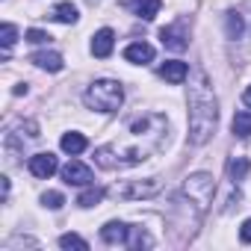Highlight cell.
Returning <instances> with one entry per match:
<instances>
[{
	"label": "cell",
	"instance_id": "obj_2",
	"mask_svg": "<svg viewBox=\"0 0 251 251\" xmlns=\"http://www.w3.org/2000/svg\"><path fill=\"white\" fill-rule=\"evenodd\" d=\"M86 106L89 109H98V112H115L124 100V89L118 80H95L86 95H83Z\"/></svg>",
	"mask_w": 251,
	"mask_h": 251
},
{
	"label": "cell",
	"instance_id": "obj_15",
	"mask_svg": "<svg viewBox=\"0 0 251 251\" xmlns=\"http://www.w3.org/2000/svg\"><path fill=\"white\" fill-rule=\"evenodd\" d=\"M160 6H163V0H136V15L145 18V21H154Z\"/></svg>",
	"mask_w": 251,
	"mask_h": 251
},
{
	"label": "cell",
	"instance_id": "obj_10",
	"mask_svg": "<svg viewBox=\"0 0 251 251\" xmlns=\"http://www.w3.org/2000/svg\"><path fill=\"white\" fill-rule=\"evenodd\" d=\"M124 59L133 62V65H148V62H154V48L148 42H133L124 50Z\"/></svg>",
	"mask_w": 251,
	"mask_h": 251
},
{
	"label": "cell",
	"instance_id": "obj_11",
	"mask_svg": "<svg viewBox=\"0 0 251 251\" xmlns=\"http://www.w3.org/2000/svg\"><path fill=\"white\" fill-rule=\"evenodd\" d=\"M112 45H115V33H112L109 27H103V30H98L95 39H92V53L100 56V59H106V56L112 53Z\"/></svg>",
	"mask_w": 251,
	"mask_h": 251
},
{
	"label": "cell",
	"instance_id": "obj_9",
	"mask_svg": "<svg viewBox=\"0 0 251 251\" xmlns=\"http://www.w3.org/2000/svg\"><path fill=\"white\" fill-rule=\"evenodd\" d=\"M160 77H163L166 83H172V86H180V83L189 77V65H186V62H180V59L163 62V65H160Z\"/></svg>",
	"mask_w": 251,
	"mask_h": 251
},
{
	"label": "cell",
	"instance_id": "obj_14",
	"mask_svg": "<svg viewBox=\"0 0 251 251\" xmlns=\"http://www.w3.org/2000/svg\"><path fill=\"white\" fill-rule=\"evenodd\" d=\"M59 145H62L65 154H83L86 151V136L83 133H65Z\"/></svg>",
	"mask_w": 251,
	"mask_h": 251
},
{
	"label": "cell",
	"instance_id": "obj_6",
	"mask_svg": "<svg viewBox=\"0 0 251 251\" xmlns=\"http://www.w3.org/2000/svg\"><path fill=\"white\" fill-rule=\"evenodd\" d=\"M62 180H65V183H71V186H89L95 177H92V169H89V166H83V163L71 160V163L62 169Z\"/></svg>",
	"mask_w": 251,
	"mask_h": 251
},
{
	"label": "cell",
	"instance_id": "obj_19",
	"mask_svg": "<svg viewBox=\"0 0 251 251\" xmlns=\"http://www.w3.org/2000/svg\"><path fill=\"white\" fill-rule=\"evenodd\" d=\"M245 33V21L239 12H227V39H242Z\"/></svg>",
	"mask_w": 251,
	"mask_h": 251
},
{
	"label": "cell",
	"instance_id": "obj_21",
	"mask_svg": "<svg viewBox=\"0 0 251 251\" xmlns=\"http://www.w3.org/2000/svg\"><path fill=\"white\" fill-rule=\"evenodd\" d=\"M15 39H18L15 24H3V30H0V42H3V56H9V50H12Z\"/></svg>",
	"mask_w": 251,
	"mask_h": 251
},
{
	"label": "cell",
	"instance_id": "obj_12",
	"mask_svg": "<svg viewBox=\"0 0 251 251\" xmlns=\"http://www.w3.org/2000/svg\"><path fill=\"white\" fill-rule=\"evenodd\" d=\"M30 62L39 65V68H45V71H62V65H65L56 50H39V53L30 56Z\"/></svg>",
	"mask_w": 251,
	"mask_h": 251
},
{
	"label": "cell",
	"instance_id": "obj_24",
	"mask_svg": "<svg viewBox=\"0 0 251 251\" xmlns=\"http://www.w3.org/2000/svg\"><path fill=\"white\" fill-rule=\"evenodd\" d=\"M27 42L30 45H45V42H50V36L45 30H27Z\"/></svg>",
	"mask_w": 251,
	"mask_h": 251
},
{
	"label": "cell",
	"instance_id": "obj_17",
	"mask_svg": "<svg viewBox=\"0 0 251 251\" xmlns=\"http://www.w3.org/2000/svg\"><path fill=\"white\" fill-rule=\"evenodd\" d=\"M103 198H106V189H103V186H92V189H86V192L77 198V204H80V207H95V204H100Z\"/></svg>",
	"mask_w": 251,
	"mask_h": 251
},
{
	"label": "cell",
	"instance_id": "obj_7",
	"mask_svg": "<svg viewBox=\"0 0 251 251\" xmlns=\"http://www.w3.org/2000/svg\"><path fill=\"white\" fill-rule=\"evenodd\" d=\"M127 236H130V225L124 222H106L100 227V239L106 245H127Z\"/></svg>",
	"mask_w": 251,
	"mask_h": 251
},
{
	"label": "cell",
	"instance_id": "obj_16",
	"mask_svg": "<svg viewBox=\"0 0 251 251\" xmlns=\"http://www.w3.org/2000/svg\"><path fill=\"white\" fill-rule=\"evenodd\" d=\"M230 127H233V133H236L239 139H248V136H251V112H236Z\"/></svg>",
	"mask_w": 251,
	"mask_h": 251
},
{
	"label": "cell",
	"instance_id": "obj_18",
	"mask_svg": "<svg viewBox=\"0 0 251 251\" xmlns=\"http://www.w3.org/2000/svg\"><path fill=\"white\" fill-rule=\"evenodd\" d=\"M53 18L59 24H74L77 21V6L74 3H59V6H53Z\"/></svg>",
	"mask_w": 251,
	"mask_h": 251
},
{
	"label": "cell",
	"instance_id": "obj_23",
	"mask_svg": "<svg viewBox=\"0 0 251 251\" xmlns=\"http://www.w3.org/2000/svg\"><path fill=\"white\" fill-rule=\"evenodd\" d=\"M42 204L50 207V210H59V207L65 204V198H62V192H45V195H42Z\"/></svg>",
	"mask_w": 251,
	"mask_h": 251
},
{
	"label": "cell",
	"instance_id": "obj_20",
	"mask_svg": "<svg viewBox=\"0 0 251 251\" xmlns=\"http://www.w3.org/2000/svg\"><path fill=\"white\" fill-rule=\"evenodd\" d=\"M130 233H133V236H127V248H151V245H154V239H151L142 227H130Z\"/></svg>",
	"mask_w": 251,
	"mask_h": 251
},
{
	"label": "cell",
	"instance_id": "obj_26",
	"mask_svg": "<svg viewBox=\"0 0 251 251\" xmlns=\"http://www.w3.org/2000/svg\"><path fill=\"white\" fill-rule=\"evenodd\" d=\"M242 100H245V106H251V86H248V89L242 92Z\"/></svg>",
	"mask_w": 251,
	"mask_h": 251
},
{
	"label": "cell",
	"instance_id": "obj_1",
	"mask_svg": "<svg viewBox=\"0 0 251 251\" xmlns=\"http://www.w3.org/2000/svg\"><path fill=\"white\" fill-rule=\"evenodd\" d=\"M189 142L204 145L216 133V121H219V100L210 86V77L198 68L189 77Z\"/></svg>",
	"mask_w": 251,
	"mask_h": 251
},
{
	"label": "cell",
	"instance_id": "obj_4",
	"mask_svg": "<svg viewBox=\"0 0 251 251\" xmlns=\"http://www.w3.org/2000/svg\"><path fill=\"white\" fill-rule=\"evenodd\" d=\"M160 42H163V48H169V50H175V53L186 50V48H189V21H186V18H177L175 24L163 27V30H160Z\"/></svg>",
	"mask_w": 251,
	"mask_h": 251
},
{
	"label": "cell",
	"instance_id": "obj_3",
	"mask_svg": "<svg viewBox=\"0 0 251 251\" xmlns=\"http://www.w3.org/2000/svg\"><path fill=\"white\" fill-rule=\"evenodd\" d=\"M213 192H216V183H213V175H207V172L189 175L186 183H183V195L192 198L204 213H207V207L213 204Z\"/></svg>",
	"mask_w": 251,
	"mask_h": 251
},
{
	"label": "cell",
	"instance_id": "obj_13",
	"mask_svg": "<svg viewBox=\"0 0 251 251\" xmlns=\"http://www.w3.org/2000/svg\"><path fill=\"white\" fill-rule=\"evenodd\" d=\"M251 172V163H248V157H233L230 163H227V175H230V180L233 183H239V180H245V175Z\"/></svg>",
	"mask_w": 251,
	"mask_h": 251
},
{
	"label": "cell",
	"instance_id": "obj_5",
	"mask_svg": "<svg viewBox=\"0 0 251 251\" xmlns=\"http://www.w3.org/2000/svg\"><path fill=\"white\" fill-rule=\"evenodd\" d=\"M163 186H160V180H130V183H124L121 189H118V198H124V201H139V198H154L157 192H160Z\"/></svg>",
	"mask_w": 251,
	"mask_h": 251
},
{
	"label": "cell",
	"instance_id": "obj_22",
	"mask_svg": "<svg viewBox=\"0 0 251 251\" xmlns=\"http://www.w3.org/2000/svg\"><path fill=\"white\" fill-rule=\"evenodd\" d=\"M59 245H62V248H77V251H86V248H89V242H86L83 236H77V233H62V236H59Z\"/></svg>",
	"mask_w": 251,
	"mask_h": 251
},
{
	"label": "cell",
	"instance_id": "obj_25",
	"mask_svg": "<svg viewBox=\"0 0 251 251\" xmlns=\"http://www.w3.org/2000/svg\"><path fill=\"white\" fill-rule=\"evenodd\" d=\"M239 239H242L245 245L251 242V219H245V222H242V227H239Z\"/></svg>",
	"mask_w": 251,
	"mask_h": 251
},
{
	"label": "cell",
	"instance_id": "obj_8",
	"mask_svg": "<svg viewBox=\"0 0 251 251\" xmlns=\"http://www.w3.org/2000/svg\"><path fill=\"white\" fill-rule=\"evenodd\" d=\"M56 169H59V160H56L50 151H42V154H33V157H30V172H33L36 177H50Z\"/></svg>",
	"mask_w": 251,
	"mask_h": 251
}]
</instances>
